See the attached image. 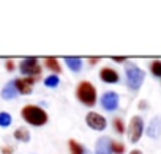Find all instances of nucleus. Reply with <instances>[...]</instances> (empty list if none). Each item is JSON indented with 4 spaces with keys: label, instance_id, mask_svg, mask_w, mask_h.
<instances>
[{
    "label": "nucleus",
    "instance_id": "f257e3e1",
    "mask_svg": "<svg viewBox=\"0 0 161 154\" xmlns=\"http://www.w3.org/2000/svg\"><path fill=\"white\" fill-rule=\"evenodd\" d=\"M21 116L25 123H29L30 126H44L47 123V113L44 109L38 107V105H25L21 110Z\"/></svg>",
    "mask_w": 161,
    "mask_h": 154
},
{
    "label": "nucleus",
    "instance_id": "f03ea898",
    "mask_svg": "<svg viewBox=\"0 0 161 154\" xmlns=\"http://www.w3.org/2000/svg\"><path fill=\"white\" fill-rule=\"evenodd\" d=\"M125 77H126L128 88L133 91H137L141 88V85L144 84L145 72L139 66H136L134 63H126L125 64Z\"/></svg>",
    "mask_w": 161,
    "mask_h": 154
},
{
    "label": "nucleus",
    "instance_id": "7ed1b4c3",
    "mask_svg": "<svg viewBox=\"0 0 161 154\" xmlns=\"http://www.w3.org/2000/svg\"><path fill=\"white\" fill-rule=\"evenodd\" d=\"M76 98L87 107H93L97 104V90L93 84L89 80H82L76 88Z\"/></svg>",
    "mask_w": 161,
    "mask_h": 154
},
{
    "label": "nucleus",
    "instance_id": "20e7f679",
    "mask_svg": "<svg viewBox=\"0 0 161 154\" xmlns=\"http://www.w3.org/2000/svg\"><path fill=\"white\" fill-rule=\"evenodd\" d=\"M19 71H21V74L29 75V77H40V74H41V66H40L38 58H35V57L24 58V60L21 61V64H19Z\"/></svg>",
    "mask_w": 161,
    "mask_h": 154
},
{
    "label": "nucleus",
    "instance_id": "39448f33",
    "mask_svg": "<svg viewBox=\"0 0 161 154\" xmlns=\"http://www.w3.org/2000/svg\"><path fill=\"white\" fill-rule=\"evenodd\" d=\"M142 132H144V121L141 116H133L131 121H130V126H128V138L131 143H136L141 140L142 137Z\"/></svg>",
    "mask_w": 161,
    "mask_h": 154
},
{
    "label": "nucleus",
    "instance_id": "423d86ee",
    "mask_svg": "<svg viewBox=\"0 0 161 154\" xmlns=\"http://www.w3.org/2000/svg\"><path fill=\"white\" fill-rule=\"evenodd\" d=\"M119 102H120V98L115 91H106L100 98V104L106 112H115L119 109Z\"/></svg>",
    "mask_w": 161,
    "mask_h": 154
},
{
    "label": "nucleus",
    "instance_id": "0eeeda50",
    "mask_svg": "<svg viewBox=\"0 0 161 154\" xmlns=\"http://www.w3.org/2000/svg\"><path fill=\"white\" fill-rule=\"evenodd\" d=\"M86 123L89 124V127H92L93 131H104L108 127V121L103 115L97 113V112H89L86 116Z\"/></svg>",
    "mask_w": 161,
    "mask_h": 154
},
{
    "label": "nucleus",
    "instance_id": "6e6552de",
    "mask_svg": "<svg viewBox=\"0 0 161 154\" xmlns=\"http://www.w3.org/2000/svg\"><path fill=\"white\" fill-rule=\"evenodd\" d=\"M38 80V77H22V79H16L14 85L19 95H30L33 84Z\"/></svg>",
    "mask_w": 161,
    "mask_h": 154
},
{
    "label": "nucleus",
    "instance_id": "1a4fd4ad",
    "mask_svg": "<svg viewBox=\"0 0 161 154\" xmlns=\"http://www.w3.org/2000/svg\"><path fill=\"white\" fill-rule=\"evenodd\" d=\"M100 79L104 82V84H117L120 80L119 77V72L112 68H103L100 71Z\"/></svg>",
    "mask_w": 161,
    "mask_h": 154
},
{
    "label": "nucleus",
    "instance_id": "9d476101",
    "mask_svg": "<svg viewBox=\"0 0 161 154\" xmlns=\"http://www.w3.org/2000/svg\"><path fill=\"white\" fill-rule=\"evenodd\" d=\"M147 135L153 140H156L159 135H161V120L159 116H155L150 123H148V127H147Z\"/></svg>",
    "mask_w": 161,
    "mask_h": 154
},
{
    "label": "nucleus",
    "instance_id": "9b49d317",
    "mask_svg": "<svg viewBox=\"0 0 161 154\" xmlns=\"http://www.w3.org/2000/svg\"><path fill=\"white\" fill-rule=\"evenodd\" d=\"M95 152H97V154H112V151H111V138L101 137V138L97 141Z\"/></svg>",
    "mask_w": 161,
    "mask_h": 154
},
{
    "label": "nucleus",
    "instance_id": "f8f14e48",
    "mask_svg": "<svg viewBox=\"0 0 161 154\" xmlns=\"http://www.w3.org/2000/svg\"><path fill=\"white\" fill-rule=\"evenodd\" d=\"M65 63H66L68 69L73 72H79L82 69V60L79 57H65Z\"/></svg>",
    "mask_w": 161,
    "mask_h": 154
},
{
    "label": "nucleus",
    "instance_id": "ddd939ff",
    "mask_svg": "<svg viewBox=\"0 0 161 154\" xmlns=\"http://www.w3.org/2000/svg\"><path fill=\"white\" fill-rule=\"evenodd\" d=\"M44 64H46L47 69L54 71L55 74L62 72V66H60V63H58V60H57L55 57H46V58H44Z\"/></svg>",
    "mask_w": 161,
    "mask_h": 154
},
{
    "label": "nucleus",
    "instance_id": "4468645a",
    "mask_svg": "<svg viewBox=\"0 0 161 154\" xmlns=\"http://www.w3.org/2000/svg\"><path fill=\"white\" fill-rule=\"evenodd\" d=\"M68 146H69V151H71V154H89V151L80 145V143H77L76 140H68Z\"/></svg>",
    "mask_w": 161,
    "mask_h": 154
},
{
    "label": "nucleus",
    "instance_id": "2eb2a0df",
    "mask_svg": "<svg viewBox=\"0 0 161 154\" xmlns=\"http://www.w3.org/2000/svg\"><path fill=\"white\" fill-rule=\"evenodd\" d=\"M16 95H18V90H16V85H14V80H13V82H10V84L5 85V88L2 91V96L5 99H13Z\"/></svg>",
    "mask_w": 161,
    "mask_h": 154
},
{
    "label": "nucleus",
    "instance_id": "dca6fc26",
    "mask_svg": "<svg viewBox=\"0 0 161 154\" xmlns=\"http://www.w3.org/2000/svg\"><path fill=\"white\" fill-rule=\"evenodd\" d=\"M14 138L19 140V141H29V140H30V132H29V129H25V127H18V129L14 131Z\"/></svg>",
    "mask_w": 161,
    "mask_h": 154
},
{
    "label": "nucleus",
    "instance_id": "f3484780",
    "mask_svg": "<svg viewBox=\"0 0 161 154\" xmlns=\"http://www.w3.org/2000/svg\"><path fill=\"white\" fill-rule=\"evenodd\" d=\"M150 72L158 77V79H161V60H153L150 63Z\"/></svg>",
    "mask_w": 161,
    "mask_h": 154
},
{
    "label": "nucleus",
    "instance_id": "a211bd4d",
    "mask_svg": "<svg viewBox=\"0 0 161 154\" xmlns=\"http://www.w3.org/2000/svg\"><path fill=\"white\" fill-rule=\"evenodd\" d=\"M58 84H60V77H57L55 74L47 75L44 79V85L49 87V88H55V87H58Z\"/></svg>",
    "mask_w": 161,
    "mask_h": 154
},
{
    "label": "nucleus",
    "instance_id": "6ab92c4d",
    "mask_svg": "<svg viewBox=\"0 0 161 154\" xmlns=\"http://www.w3.org/2000/svg\"><path fill=\"white\" fill-rule=\"evenodd\" d=\"M111 151L114 154H123L125 152V145L120 143V141H117V140H112L111 141Z\"/></svg>",
    "mask_w": 161,
    "mask_h": 154
},
{
    "label": "nucleus",
    "instance_id": "aec40b11",
    "mask_svg": "<svg viewBox=\"0 0 161 154\" xmlns=\"http://www.w3.org/2000/svg\"><path fill=\"white\" fill-rule=\"evenodd\" d=\"M11 121H13V118H11V115L8 112H0V126L7 127V126L11 124Z\"/></svg>",
    "mask_w": 161,
    "mask_h": 154
},
{
    "label": "nucleus",
    "instance_id": "412c9836",
    "mask_svg": "<svg viewBox=\"0 0 161 154\" xmlns=\"http://www.w3.org/2000/svg\"><path fill=\"white\" fill-rule=\"evenodd\" d=\"M114 127H115V131L119 134H123L125 132V123H123V120L122 118H115L114 120Z\"/></svg>",
    "mask_w": 161,
    "mask_h": 154
},
{
    "label": "nucleus",
    "instance_id": "4be33fe9",
    "mask_svg": "<svg viewBox=\"0 0 161 154\" xmlns=\"http://www.w3.org/2000/svg\"><path fill=\"white\" fill-rule=\"evenodd\" d=\"M2 154H13V148L11 146H3L2 148Z\"/></svg>",
    "mask_w": 161,
    "mask_h": 154
},
{
    "label": "nucleus",
    "instance_id": "5701e85b",
    "mask_svg": "<svg viewBox=\"0 0 161 154\" xmlns=\"http://www.w3.org/2000/svg\"><path fill=\"white\" fill-rule=\"evenodd\" d=\"M112 60L117 61V63H126V58L125 57H112Z\"/></svg>",
    "mask_w": 161,
    "mask_h": 154
},
{
    "label": "nucleus",
    "instance_id": "b1692460",
    "mask_svg": "<svg viewBox=\"0 0 161 154\" xmlns=\"http://www.w3.org/2000/svg\"><path fill=\"white\" fill-rule=\"evenodd\" d=\"M7 69H8V71H13V69H14V61H13V60H8V61H7Z\"/></svg>",
    "mask_w": 161,
    "mask_h": 154
},
{
    "label": "nucleus",
    "instance_id": "393cba45",
    "mask_svg": "<svg viewBox=\"0 0 161 154\" xmlns=\"http://www.w3.org/2000/svg\"><path fill=\"white\" fill-rule=\"evenodd\" d=\"M100 60H101L100 57H93V58H90V60H89V63H90V64H95V63H98Z\"/></svg>",
    "mask_w": 161,
    "mask_h": 154
},
{
    "label": "nucleus",
    "instance_id": "a878e982",
    "mask_svg": "<svg viewBox=\"0 0 161 154\" xmlns=\"http://www.w3.org/2000/svg\"><path fill=\"white\" fill-rule=\"evenodd\" d=\"M130 154H142V151H141V149H133Z\"/></svg>",
    "mask_w": 161,
    "mask_h": 154
}]
</instances>
